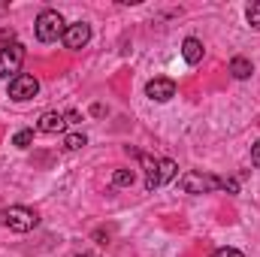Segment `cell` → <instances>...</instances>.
<instances>
[{
    "instance_id": "6da1fadb",
    "label": "cell",
    "mask_w": 260,
    "mask_h": 257,
    "mask_svg": "<svg viewBox=\"0 0 260 257\" xmlns=\"http://www.w3.org/2000/svg\"><path fill=\"white\" fill-rule=\"evenodd\" d=\"M139 157L145 167V191H157L160 185H167L179 176V167L170 157H148V154H139Z\"/></svg>"
},
{
    "instance_id": "7a4b0ae2",
    "label": "cell",
    "mask_w": 260,
    "mask_h": 257,
    "mask_svg": "<svg viewBox=\"0 0 260 257\" xmlns=\"http://www.w3.org/2000/svg\"><path fill=\"white\" fill-rule=\"evenodd\" d=\"M0 224L6 230H12V233H27V230H34L40 224V215L34 209H27V206H9V209L0 212Z\"/></svg>"
},
{
    "instance_id": "3957f363",
    "label": "cell",
    "mask_w": 260,
    "mask_h": 257,
    "mask_svg": "<svg viewBox=\"0 0 260 257\" xmlns=\"http://www.w3.org/2000/svg\"><path fill=\"white\" fill-rule=\"evenodd\" d=\"M34 30H37V40H40V43H55L58 37H64L67 27H64V18H61L58 9H43V12L37 15Z\"/></svg>"
},
{
    "instance_id": "277c9868",
    "label": "cell",
    "mask_w": 260,
    "mask_h": 257,
    "mask_svg": "<svg viewBox=\"0 0 260 257\" xmlns=\"http://www.w3.org/2000/svg\"><path fill=\"white\" fill-rule=\"evenodd\" d=\"M179 185H182L185 194H209V191H218V188L224 185V179L209 176V173H185V176L179 179Z\"/></svg>"
},
{
    "instance_id": "5b68a950",
    "label": "cell",
    "mask_w": 260,
    "mask_h": 257,
    "mask_svg": "<svg viewBox=\"0 0 260 257\" xmlns=\"http://www.w3.org/2000/svg\"><path fill=\"white\" fill-rule=\"evenodd\" d=\"M21 64H24V46L21 43H9L0 49V76L3 79H15Z\"/></svg>"
},
{
    "instance_id": "8992f818",
    "label": "cell",
    "mask_w": 260,
    "mask_h": 257,
    "mask_svg": "<svg viewBox=\"0 0 260 257\" xmlns=\"http://www.w3.org/2000/svg\"><path fill=\"white\" fill-rule=\"evenodd\" d=\"M40 94V82L27 73H18L15 79H9V97L15 103H24V100H34Z\"/></svg>"
},
{
    "instance_id": "52a82bcc",
    "label": "cell",
    "mask_w": 260,
    "mask_h": 257,
    "mask_svg": "<svg viewBox=\"0 0 260 257\" xmlns=\"http://www.w3.org/2000/svg\"><path fill=\"white\" fill-rule=\"evenodd\" d=\"M61 40H64L67 49H82V46H88V40H91V24H85V21L67 24V30H64Z\"/></svg>"
},
{
    "instance_id": "ba28073f",
    "label": "cell",
    "mask_w": 260,
    "mask_h": 257,
    "mask_svg": "<svg viewBox=\"0 0 260 257\" xmlns=\"http://www.w3.org/2000/svg\"><path fill=\"white\" fill-rule=\"evenodd\" d=\"M145 94H148L151 100H157V103H167V100H173V97H176V82H173V79L157 76V79H151V82L145 85Z\"/></svg>"
},
{
    "instance_id": "9c48e42d",
    "label": "cell",
    "mask_w": 260,
    "mask_h": 257,
    "mask_svg": "<svg viewBox=\"0 0 260 257\" xmlns=\"http://www.w3.org/2000/svg\"><path fill=\"white\" fill-rule=\"evenodd\" d=\"M64 127H67L64 112H43L40 115V124H37L40 133H61Z\"/></svg>"
},
{
    "instance_id": "30bf717a",
    "label": "cell",
    "mask_w": 260,
    "mask_h": 257,
    "mask_svg": "<svg viewBox=\"0 0 260 257\" xmlns=\"http://www.w3.org/2000/svg\"><path fill=\"white\" fill-rule=\"evenodd\" d=\"M203 55H206V49H203V43H200L197 37H188V40L182 43V58H185L191 67L200 64V61H203Z\"/></svg>"
},
{
    "instance_id": "8fae6325",
    "label": "cell",
    "mask_w": 260,
    "mask_h": 257,
    "mask_svg": "<svg viewBox=\"0 0 260 257\" xmlns=\"http://www.w3.org/2000/svg\"><path fill=\"white\" fill-rule=\"evenodd\" d=\"M230 73H233V79H239V82H242V79H248V76L254 73V67H251L248 58H242V55H239V58H233V61H230Z\"/></svg>"
},
{
    "instance_id": "7c38bea8",
    "label": "cell",
    "mask_w": 260,
    "mask_h": 257,
    "mask_svg": "<svg viewBox=\"0 0 260 257\" xmlns=\"http://www.w3.org/2000/svg\"><path fill=\"white\" fill-rule=\"evenodd\" d=\"M136 182V173L133 170H115V176H112V185L115 188H130Z\"/></svg>"
},
{
    "instance_id": "4fadbf2b",
    "label": "cell",
    "mask_w": 260,
    "mask_h": 257,
    "mask_svg": "<svg viewBox=\"0 0 260 257\" xmlns=\"http://www.w3.org/2000/svg\"><path fill=\"white\" fill-rule=\"evenodd\" d=\"M85 142H88V139H85V133H70V136L64 139V148H67V151H79Z\"/></svg>"
},
{
    "instance_id": "5bb4252c",
    "label": "cell",
    "mask_w": 260,
    "mask_h": 257,
    "mask_svg": "<svg viewBox=\"0 0 260 257\" xmlns=\"http://www.w3.org/2000/svg\"><path fill=\"white\" fill-rule=\"evenodd\" d=\"M30 142H34V130H18V133L12 136V145H15V148H27Z\"/></svg>"
},
{
    "instance_id": "9a60e30c",
    "label": "cell",
    "mask_w": 260,
    "mask_h": 257,
    "mask_svg": "<svg viewBox=\"0 0 260 257\" xmlns=\"http://www.w3.org/2000/svg\"><path fill=\"white\" fill-rule=\"evenodd\" d=\"M248 24H251L254 30H260V3H251V6H248Z\"/></svg>"
},
{
    "instance_id": "2e32d148",
    "label": "cell",
    "mask_w": 260,
    "mask_h": 257,
    "mask_svg": "<svg viewBox=\"0 0 260 257\" xmlns=\"http://www.w3.org/2000/svg\"><path fill=\"white\" fill-rule=\"evenodd\" d=\"M212 257H242V251H236V248H218Z\"/></svg>"
},
{
    "instance_id": "e0dca14e",
    "label": "cell",
    "mask_w": 260,
    "mask_h": 257,
    "mask_svg": "<svg viewBox=\"0 0 260 257\" xmlns=\"http://www.w3.org/2000/svg\"><path fill=\"white\" fill-rule=\"evenodd\" d=\"M251 164H254V167H260V139L251 145Z\"/></svg>"
},
{
    "instance_id": "ac0fdd59",
    "label": "cell",
    "mask_w": 260,
    "mask_h": 257,
    "mask_svg": "<svg viewBox=\"0 0 260 257\" xmlns=\"http://www.w3.org/2000/svg\"><path fill=\"white\" fill-rule=\"evenodd\" d=\"M64 118H67V124H76V121H79V112H76V109H70Z\"/></svg>"
},
{
    "instance_id": "d6986e66",
    "label": "cell",
    "mask_w": 260,
    "mask_h": 257,
    "mask_svg": "<svg viewBox=\"0 0 260 257\" xmlns=\"http://www.w3.org/2000/svg\"><path fill=\"white\" fill-rule=\"evenodd\" d=\"M76 257H91V254H76Z\"/></svg>"
}]
</instances>
